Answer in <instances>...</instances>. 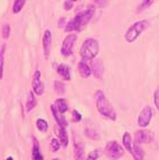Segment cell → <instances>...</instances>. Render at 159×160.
Here are the masks:
<instances>
[{"label":"cell","instance_id":"obj_31","mask_svg":"<svg viewBox=\"0 0 159 160\" xmlns=\"http://www.w3.org/2000/svg\"><path fill=\"white\" fill-rule=\"evenodd\" d=\"M153 102H155V105H156L157 109L159 111V86L157 87L156 92H155V96H153Z\"/></svg>","mask_w":159,"mask_h":160},{"label":"cell","instance_id":"obj_18","mask_svg":"<svg viewBox=\"0 0 159 160\" xmlns=\"http://www.w3.org/2000/svg\"><path fill=\"white\" fill-rule=\"evenodd\" d=\"M103 70H104V68H103V64L100 60L95 61V62L93 63V70H91V71H93V73H94V76L96 78L100 79V78L102 77Z\"/></svg>","mask_w":159,"mask_h":160},{"label":"cell","instance_id":"obj_2","mask_svg":"<svg viewBox=\"0 0 159 160\" xmlns=\"http://www.w3.org/2000/svg\"><path fill=\"white\" fill-rule=\"evenodd\" d=\"M95 99H96V108L100 112V114L112 121L116 120V113L113 107L110 105V102L102 90H97L95 94Z\"/></svg>","mask_w":159,"mask_h":160},{"label":"cell","instance_id":"obj_30","mask_svg":"<svg viewBox=\"0 0 159 160\" xmlns=\"http://www.w3.org/2000/svg\"><path fill=\"white\" fill-rule=\"evenodd\" d=\"M100 157V151L98 150H95V151H91L87 157V160H97Z\"/></svg>","mask_w":159,"mask_h":160},{"label":"cell","instance_id":"obj_20","mask_svg":"<svg viewBox=\"0 0 159 160\" xmlns=\"http://www.w3.org/2000/svg\"><path fill=\"white\" fill-rule=\"evenodd\" d=\"M123 146H124V148L128 151H132L133 144H132V138H131V134L129 132H125L124 134H123Z\"/></svg>","mask_w":159,"mask_h":160},{"label":"cell","instance_id":"obj_16","mask_svg":"<svg viewBox=\"0 0 159 160\" xmlns=\"http://www.w3.org/2000/svg\"><path fill=\"white\" fill-rule=\"evenodd\" d=\"M74 159L76 160H85V148L81 142L74 143Z\"/></svg>","mask_w":159,"mask_h":160},{"label":"cell","instance_id":"obj_14","mask_svg":"<svg viewBox=\"0 0 159 160\" xmlns=\"http://www.w3.org/2000/svg\"><path fill=\"white\" fill-rule=\"evenodd\" d=\"M78 71H79L80 76L83 78H88L89 76L93 73L91 68L85 62V61H80V62L78 63Z\"/></svg>","mask_w":159,"mask_h":160},{"label":"cell","instance_id":"obj_4","mask_svg":"<svg viewBox=\"0 0 159 160\" xmlns=\"http://www.w3.org/2000/svg\"><path fill=\"white\" fill-rule=\"evenodd\" d=\"M149 27V23H148L147 20H139V22H136L134 24L130 26L125 33L124 37H125V41L128 42V43H133L134 41L140 36V35L146 31V29Z\"/></svg>","mask_w":159,"mask_h":160},{"label":"cell","instance_id":"obj_21","mask_svg":"<svg viewBox=\"0 0 159 160\" xmlns=\"http://www.w3.org/2000/svg\"><path fill=\"white\" fill-rule=\"evenodd\" d=\"M26 0H14L13 3V14H18L25 6Z\"/></svg>","mask_w":159,"mask_h":160},{"label":"cell","instance_id":"obj_24","mask_svg":"<svg viewBox=\"0 0 159 160\" xmlns=\"http://www.w3.org/2000/svg\"><path fill=\"white\" fill-rule=\"evenodd\" d=\"M36 126H37V129H38V131L46 132L48 131L49 124L45 120H43V118H38V120L36 121Z\"/></svg>","mask_w":159,"mask_h":160},{"label":"cell","instance_id":"obj_10","mask_svg":"<svg viewBox=\"0 0 159 160\" xmlns=\"http://www.w3.org/2000/svg\"><path fill=\"white\" fill-rule=\"evenodd\" d=\"M33 92H35L36 95H43L44 92V85L41 81V71L40 70H36L33 76Z\"/></svg>","mask_w":159,"mask_h":160},{"label":"cell","instance_id":"obj_25","mask_svg":"<svg viewBox=\"0 0 159 160\" xmlns=\"http://www.w3.org/2000/svg\"><path fill=\"white\" fill-rule=\"evenodd\" d=\"M54 89H55V92H57L58 94H60V95L64 94V85H63L61 81H58V80L54 81Z\"/></svg>","mask_w":159,"mask_h":160},{"label":"cell","instance_id":"obj_5","mask_svg":"<svg viewBox=\"0 0 159 160\" xmlns=\"http://www.w3.org/2000/svg\"><path fill=\"white\" fill-rule=\"evenodd\" d=\"M105 154L110 159L117 160L124 156V150L116 141H110L105 147Z\"/></svg>","mask_w":159,"mask_h":160},{"label":"cell","instance_id":"obj_26","mask_svg":"<svg viewBox=\"0 0 159 160\" xmlns=\"http://www.w3.org/2000/svg\"><path fill=\"white\" fill-rule=\"evenodd\" d=\"M61 147H62V144H61L60 140H58V139H52L51 140V151L52 152H57Z\"/></svg>","mask_w":159,"mask_h":160},{"label":"cell","instance_id":"obj_3","mask_svg":"<svg viewBox=\"0 0 159 160\" xmlns=\"http://www.w3.org/2000/svg\"><path fill=\"white\" fill-rule=\"evenodd\" d=\"M98 51H100L98 41L95 38H87L80 48V57L85 61L94 60L98 54Z\"/></svg>","mask_w":159,"mask_h":160},{"label":"cell","instance_id":"obj_11","mask_svg":"<svg viewBox=\"0 0 159 160\" xmlns=\"http://www.w3.org/2000/svg\"><path fill=\"white\" fill-rule=\"evenodd\" d=\"M51 111H52V114H53L54 118H55V122L58 123V125L67 128V126H68V122H67V120H65L64 116H63V113H61L55 105L51 106Z\"/></svg>","mask_w":159,"mask_h":160},{"label":"cell","instance_id":"obj_27","mask_svg":"<svg viewBox=\"0 0 159 160\" xmlns=\"http://www.w3.org/2000/svg\"><path fill=\"white\" fill-rule=\"evenodd\" d=\"M86 134H87V137L90 138V139H93V140H98L100 139V135H98V133H97L95 130L93 129H86Z\"/></svg>","mask_w":159,"mask_h":160},{"label":"cell","instance_id":"obj_9","mask_svg":"<svg viewBox=\"0 0 159 160\" xmlns=\"http://www.w3.org/2000/svg\"><path fill=\"white\" fill-rule=\"evenodd\" d=\"M51 45H52V33L50 29H46L43 35V51H44V58L48 60L51 52Z\"/></svg>","mask_w":159,"mask_h":160},{"label":"cell","instance_id":"obj_36","mask_svg":"<svg viewBox=\"0 0 159 160\" xmlns=\"http://www.w3.org/2000/svg\"><path fill=\"white\" fill-rule=\"evenodd\" d=\"M52 160H60L59 158H54V159H52Z\"/></svg>","mask_w":159,"mask_h":160},{"label":"cell","instance_id":"obj_35","mask_svg":"<svg viewBox=\"0 0 159 160\" xmlns=\"http://www.w3.org/2000/svg\"><path fill=\"white\" fill-rule=\"evenodd\" d=\"M6 160H14V159H13V158L12 157H8V158H7V159Z\"/></svg>","mask_w":159,"mask_h":160},{"label":"cell","instance_id":"obj_32","mask_svg":"<svg viewBox=\"0 0 159 160\" xmlns=\"http://www.w3.org/2000/svg\"><path fill=\"white\" fill-rule=\"evenodd\" d=\"M81 118H83V117L79 114V112L74 109V111L72 112V120H74V122H80Z\"/></svg>","mask_w":159,"mask_h":160},{"label":"cell","instance_id":"obj_28","mask_svg":"<svg viewBox=\"0 0 159 160\" xmlns=\"http://www.w3.org/2000/svg\"><path fill=\"white\" fill-rule=\"evenodd\" d=\"M1 35H3V38H8L9 37V35H10V26H9V24H5V25L3 26Z\"/></svg>","mask_w":159,"mask_h":160},{"label":"cell","instance_id":"obj_17","mask_svg":"<svg viewBox=\"0 0 159 160\" xmlns=\"http://www.w3.org/2000/svg\"><path fill=\"white\" fill-rule=\"evenodd\" d=\"M132 156H133L134 160H143L145 158V152L142 150V148L140 147V144L134 142L133 147H132V151H131Z\"/></svg>","mask_w":159,"mask_h":160},{"label":"cell","instance_id":"obj_13","mask_svg":"<svg viewBox=\"0 0 159 160\" xmlns=\"http://www.w3.org/2000/svg\"><path fill=\"white\" fill-rule=\"evenodd\" d=\"M32 160H44L43 159L42 152H41L38 141L33 138V148H32Z\"/></svg>","mask_w":159,"mask_h":160},{"label":"cell","instance_id":"obj_22","mask_svg":"<svg viewBox=\"0 0 159 160\" xmlns=\"http://www.w3.org/2000/svg\"><path fill=\"white\" fill-rule=\"evenodd\" d=\"M55 106H57L58 109H59L61 113H63V114L68 111V104H67V100L63 99V98H59V99L55 100Z\"/></svg>","mask_w":159,"mask_h":160},{"label":"cell","instance_id":"obj_23","mask_svg":"<svg viewBox=\"0 0 159 160\" xmlns=\"http://www.w3.org/2000/svg\"><path fill=\"white\" fill-rule=\"evenodd\" d=\"M5 52H6V45H3L0 49V80L3 77V63H5Z\"/></svg>","mask_w":159,"mask_h":160},{"label":"cell","instance_id":"obj_33","mask_svg":"<svg viewBox=\"0 0 159 160\" xmlns=\"http://www.w3.org/2000/svg\"><path fill=\"white\" fill-rule=\"evenodd\" d=\"M93 2L97 7H106L107 6V0H93Z\"/></svg>","mask_w":159,"mask_h":160},{"label":"cell","instance_id":"obj_1","mask_svg":"<svg viewBox=\"0 0 159 160\" xmlns=\"http://www.w3.org/2000/svg\"><path fill=\"white\" fill-rule=\"evenodd\" d=\"M94 15H95V8L89 6L86 10L78 12L74 19H71L69 23L65 24L64 31L65 32H80L89 22H90L91 18L94 17Z\"/></svg>","mask_w":159,"mask_h":160},{"label":"cell","instance_id":"obj_15","mask_svg":"<svg viewBox=\"0 0 159 160\" xmlns=\"http://www.w3.org/2000/svg\"><path fill=\"white\" fill-rule=\"evenodd\" d=\"M57 72L59 73V76L62 79L67 80V81H69V80L71 79V76H70V69H69L68 66H65V64H63V63H61V64H59L57 68Z\"/></svg>","mask_w":159,"mask_h":160},{"label":"cell","instance_id":"obj_8","mask_svg":"<svg viewBox=\"0 0 159 160\" xmlns=\"http://www.w3.org/2000/svg\"><path fill=\"white\" fill-rule=\"evenodd\" d=\"M153 140V133L151 131H147V130H140L136 133V138H134V142L138 144L141 143H150Z\"/></svg>","mask_w":159,"mask_h":160},{"label":"cell","instance_id":"obj_19","mask_svg":"<svg viewBox=\"0 0 159 160\" xmlns=\"http://www.w3.org/2000/svg\"><path fill=\"white\" fill-rule=\"evenodd\" d=\"M36 104H37V102L34 96V92H29L28 98H27V103H26V109H27V112H31L32 109L36 106Z\"/></svg>","mask_w":159,"mask_h":160},{"label":"cell","instance_id":"obj_37","mask_svg":"<svg viewBox=\"0 0 159 160\" xmlns=\"http://www.w3.org/2000/svg\"><path fill=\"white\" fill-rule=\"evenodd\" d=\"M71 1H77V0H71Z\"/></svg>","mask_w":159,"mask_h":160},{"label":"cell","instance_id":"obj_29","mask_svg":"<svg viewBox=\"0 0 159 160\" xmlns=\"http://www.w3.org/2000/svg\"><path fill=\"white\" fill-rule=\"evenodd\" d=\"M152 2H153V0H143V1L141 2V5H140V7H139V12H142L143 9H146L149 6H151Z\"/></svg>","mask_w":159,"mask_h":160},{"label":"cell","instance_id":"obj_12","mask_svg":"<svg viewBox=\"0 0 159 160\" xmlns=\"http://www.w3.org/2000/svg\"><path fill=\"white\" fill-rule=\"evenodd\" d=\"M55 133H57L58 137H59V140H60V142H61V144H62L63 148H67L69 143V139H68V134H67V131H65L64 128L61 125H58L57 128H55Z\"/></svg>","mask_w":159,"mask_h":160},{"label":"cell","instance_id":"obj_6","mask_svg":"<svg viewBox=\"0 0 159 160\" xmlns=\"http://www.w3.org/2000/svg\"><path fill=\"white\" fill-rule=\"evenodd\" d=\"M77 41V35L76 34H69L67 35L64 40L62 42V46H61V53L64 57H69L72 54L74 51V45Z\"/></svg>","mask_w":159,"mask_h":160},{"label":"cell","instance_id":"obj_7","mask_svg":"<svg viewBox=\"0 0 159 160\" xmlns=\"http://www.w3.org/2000/svg\"><path fill=\"white\" fill-rule=\"evenodd\" d=\"M151 118H152V109L150 106H146L138 116V125L140 128H147L150 124Z\"/></svg>","mask_w":159,"mask_h":160},{"label":"cell","instance_id":"obj_34","mask_svg":"<svg viewBox=\"0 0 159 160\" xmlns=\"http://www.w3.org/2000/svg\"><path fill=\"white\" fill-rule=\"evenodd\" d=\"M72 7H74V1H71V0H67V1L63 3V8H64L65 10H70Z\"/></svg>","mask_w":159,"mask_h":160}]
</instances>
